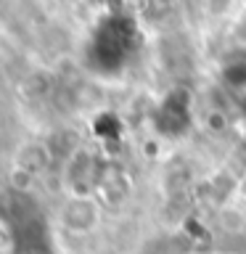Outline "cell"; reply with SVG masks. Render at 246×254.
<instances>
[{"label":"cell","mask_w":246,"mask_h":254,"mask_svg":"<svg viewBox=\"0 0 246 254\" xmlns=\"http://www.w3.org/2000/svg\"><path fill=\"white\" fill-rule=\"evenodd\" d=\"M156 127L167 138H178L190 125V95L185 90H170L156 109Z\"/></svg>","instance_id":"1"},{"label":"cell","mask_w":246,"mask_h":254,"mask_svg":"<svg viewBox=\"0 0 246 254\" xmlns=\"http://www.w3.org/2000/svg\"><path fill=\"white\" fill-rule=\"evenodd\" d=\"M101 220V206L93 196H69L59 209V222L69 233L85 236L98 225Z\"/></svg>","instance_id":"2"},{"label":"cell","mask_w":246,"mask_h":254,"mask_svg":"<svg viewBox=\"0 0 246 254\" xmlns=\"http://www.w3.org/2000/svg\"><path fill=\"white\" fill-rule=\"evenodd\" d=\"M225 82L228 85H233V87H246V59H241V61H233V64H228L225 66Z\"/></svg>","instance_id":"3"},{"label":"cell","mask_w":246,"mask_h":254,"mask_svg":"<svg viewBox=\"0 0 246 254\" xmlns=\"http://www.w3.org/2000/svg\"><path fill=\"white\" fill-rule=\"evenodd\" d=\"M27 254H43V252H27Z\"/></svg>","instance_id":"4"}]
</instances>
